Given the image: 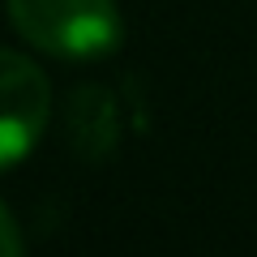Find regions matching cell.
Segmentation results:
<instances>
[{"label":"cell","mask_w":257,"mask_h":257,"mask_svg":"<svg viewBox=\"0 0 257 257\" xmlns=\"http://www.w3.org/2000/svg\"><path fill=\"white\" fill-rule=\"evenodd\" d=\"M5 9L18 35L56 60H103L124 39L111 0H5Z\"/></svg>","instance_id":"obj_1"},{"label":"cell","mask_w":257,"mask_h":257,"mask_svg":"<svg viewBox=\"0 0 257 257\" xmlns=\"http://www.w3.org/2000/svg\"><path fill=\"white\" fill-rule=\"evenodd\" d=\"M52 116V82L30 56L0 47V172L39 146Z\"/></svg>","instance_id":"obj_2"},{"label":"cell","mask_w":257,"mask_h":257,"mask_svg":"<svg viewBox=\"0 0 257 257\" xmlns=\"http://www.w3.org/2000/svg\"><path fill=\"white\" fill-rule=\"evenodd\" d=\"M69 142L82 159H103L111 155V146L120 142V120H116V99L103 86H77L69 94Z\"/></svg>","instance_id":"obj_3"},{"label":"cell","mask_w":257,"mask_h":257,"mask_svg":"<svg viewBox=\"0 0 257 257\" xmlns=\"http://www.w3.org/2000/svg\"><path fill=\"white\" fill-rule=\"evenodd\" d=\"M0 257H26V248H22V231L18 223H13V214L0 206Z\"/></svg>","instance_id":"obj_4"}]
</instances>
